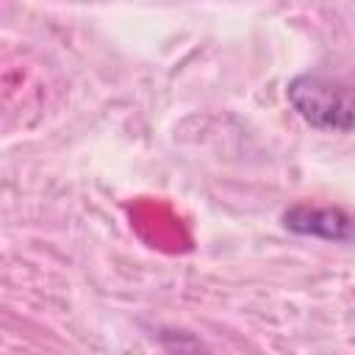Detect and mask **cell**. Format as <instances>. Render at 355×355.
I'll return each mask as SVG.
<instances>
[{"instance_id": "cell-1", "label": "cell", "mask_w": 355, "mask_h": 355, "mask_svg": "<svg viewBox=\"0 0 355 355\" xmlns=\"http://www.w3.org/2000/svg\"><path fill=\"white\" fill-rule=\"evenodd\" d=\"M286 97L291 108L319 130L349 133L355 130V80L352 78H330V75H297Z\"/></svg>"}, {"instance_id": "cell-2", "label": "cell", "mask_w": 355, "mask_h": 355, "mask_svg": "<svg viewBox=\"0 0 355 355\" xmlns=\"http://www.w3.org/2000/svg\"><path fill=\"white\" fill-rule=\"evenodd\" d=\"M283 225L300 236H313V239H327V241L355 239V219L341 208L294 205L283 214Z\"/></svg>"}]
</instances>
